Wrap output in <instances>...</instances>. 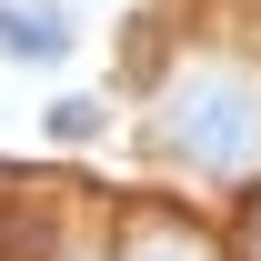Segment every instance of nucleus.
I'll return each mask as SVG.
<instances>
[{"label": "nucleus", "mask_w": 261, "mask_h": 261, "mask_svg": "<svg viewBox=\"0 0 261 261\" xmlns=\"http://www.w3.org/2000/svg\"><path fill=\"white\" fill-rule=\"evenodd\" d=\"M151 111H161L151 141H161L171 161H191V171H251V161H261V81L231 70V61L171 70Z\"/></svg>", "instance_id": "1"}, {"label": "nucleus", "mask_w": 261, "mask_h": 261, "mask_svg": "<svg viewBox=\"0 0 261 261\" xmlns=\"http://www.w3.org/2000/svg\"><path fill=\"white\" fill-rule=\"evenodd\" d=\"M111 261H221V241L201 221H181V211H121V241H111Z\"/></svg>", "instance_id": "2"}, {"label": "nucleus", "mask_w": 261, "mask_h": 261, "mask_svg": "<svg viewBox=\"0 0 261 261\" xmlns=\"http://www.w3.org/2000/svg\"><path fill=\"white\" fill-rule=\"evenodd\" d=\"M61 50H70L61 0H0V61H61Z\"/></svg>", "instance_id": "3"}, {"label": "nucleus", "mask_w": 261, "mask_h": 261, "mask_svg": "<svg viewBox=\"0 0 261 261\" xmlns=\"http://www.w3.org/2000/svg\"><path fill=\"white\" fill-rule=\"evenodd\" d=\"M50 130H61V141H91L100 111H91V100H61V111H50Z\"/></svg>", "instance_id": "4"}, {"label": "nucleus", "mask_w": 261, "mask_h": 261, "mask_svg": "<svg viewBox=\"0 0 261 261\" xmlns=\"http://www.w3.org/2000/svg\"><path fill=\"white\" fill-rule=\"evenodd\" d=\"M241 261H261V191L241 201Z\"/></svg>", "instance_id": "5"}, {"label": "nucleus", "mask_w": 261, "mask_h": 261, "mask_svg": "<svg viewBox=\"0 0 261 261\" xmlns=\"http://www.w3.org/2000/svg\"><path fill=\"white\" fill-rule=\"evenodd\" d=\"M61 261H100V251H61Z\"/></svg>", "instance_id": "6"}]
</instances>
